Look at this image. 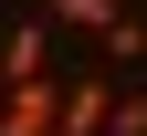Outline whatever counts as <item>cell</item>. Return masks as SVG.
<instances>
[{
	"instance_id": "obj_4",
	"label": "cell",
	"mask_w": 147,
	"mask_h": 136,
	"mask_svg": "<svg viewBox=\"0 0 147 136\" xmlns=\"http://www.w3.org/2000/svg\"><path fill=\"white\" fill-rule=\"evenodd\" d=\"M137 52H147V21H126V11H116V21L95 31V63H116V73H126Z\"/></svg>"
},
{
	"instance_id": "obj_5",
	"label": "cell",
	"mask_w": 147,
	"mask_h": 136,
	"mask_svg": "<svg viewBox=\"0 0 147 136\" xmlns=\"http://www.w3.org/2000/svg\"><path fill=\"white\" fill-rule=\"evenodd\" d=\"M105 136H147V94H116L105 105Z\"/></svg>"
},
{
	"instance_id": "obj_1",
	"label": "cell",
	"mask_w": 147,
	"mask_h": 136,
	"mask_svg": "<svg viewBox=\"0 0 147 136\" xmlns=\"http://www.w3.org/2000/svg\"><path fill=\"white\" fill-rule=\"evenodd\" d=\"M53 115H63V84L53 73H11L0 84V136H53Z\"/></svg>"
},
{
	"instance_id": "obj_3",
	"label": "cell",
	"mask_w": 147,
	"mask_h": 136,
	"mask_svg": "<svg viewBox=\"0 0 147 136\" xmlns=\"http://www.w3.org/2000/svg\"><path fill=\"white\" fill-rule=\"evenodd\" d=\"M53 11V31H74V42H95L105 21H116V0H42Z\"/></svg>"
},
{
	"instance_id": "obj_2",
	"label": "cell",
	"mask_w": 147,
	"mask_h": 136,
	"mask_svg": "<svg viewBox=\"0 0 147 136\" xmlns=\"http://www.w3.org/2000/svg\"><path fill=\"white\" fill-rule=\"evenodd\" d=\"M11 73H53V11L42 21H11V42H0V84Z\"/></svg>"
}]
</instances>
